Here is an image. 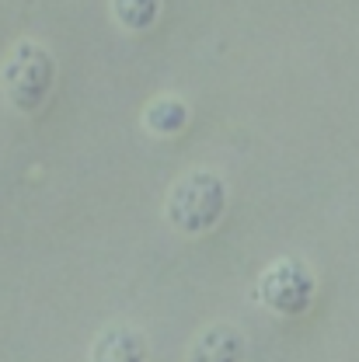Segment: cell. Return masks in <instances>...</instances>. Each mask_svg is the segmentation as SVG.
I'll return each instance as SVG.
<instances>
[{"label":"cell","mask_w":359,"mask_h":362,"mask_svg":"<svg viewBox=\"0 0 359 362\" xmlns=\"http://www.w3.org/2000/svg\"><path fill=\"white\" fill-rule=\"evenodd\" d=\"M0 88L14 112L35 115L56 88V59L45 45L21 39L0 63Z\"/></svg>","instance_id":"cell-2"},{"label":"cell","mask_w":359,"mask_h":362,"mask_svg":"<svg viewBox=\"0 0 359 362\" xmlns=\"http://www.w3.org/2000/svg\"><path fill=\"white\" fill-rule=\"evenodd\" d=\"M91 362H147V338L133 324H108L91 345Z\"/></svg>","instance_id":"cell-4"},{"label":"cell","mask_w":359,"mask_h":362,"mask_svg":"<svg viewBox=\"0 0 359 362\" xmlns=\"http://www.w3.org/2000/svg\"><path fill=\"white\" fill-rule=\"evenodd\" d=\"M227 213V185L217 171L195 168L181 175L168 199H164V216L185 237H203L224 220Z\"/></svg>","instance_id":"cell-1"},{"label":"cell","mask_w":359,"mask_h":362,"mask_svg":"<svg viewBox=\"0 0 359 362\" xmlns=\"http://www.w3.org/2000/svg\"><path fill=\"white\" fill-rule=\"evenodd\" d=\"M317 279L300 258H279L262 272L255 300L279 317H304L314 307Z\"/></svg>","instance_id":"cell-3"},{"label":"cell","mask_w":359,"mask_h":362,"mask_svg":"<svg viewBox=\"0 0 359 362\" xmlns=\"http://www.w3.org/2000/svg\"><path fill=\"white\" fill-rule=\"evenodd\" d=\"M244 359V334L234 324H213L199 331L192 341L188 362H241Z\"/></svg>","instance_id":"cell-5"},{"label":"cell","mask_w":359,"mask_h":362,"mask_svg":"<svg viewBox=\"0 0 359 362\" xmlns=\"http://www.w3.org/2000/svg\"><path fill=\"white\" fill-rule=\"evenodd\" d=\"M143 126H147V133L154 136H178L188 126V105L181 98H175V94L154 98L143 108Z\"/></svg>","instance_id":"cell-6"},{"label":"cell","mask_w":359,"mask_h":362,"mask_svg":"<svg viewBox=\"0 0 359 362\" xmlns=\"http://www.w3.org/2000/svg\"><path fill=\"white\" fill-rule=\"evenodd\" d=\"M112 18L126 32H150L161 18V0H112Z\"/></svg>","instance_id":"cell-7"}]
</instances>
